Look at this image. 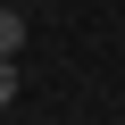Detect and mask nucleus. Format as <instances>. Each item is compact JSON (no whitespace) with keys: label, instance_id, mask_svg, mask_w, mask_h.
Masks as SVG:
<instances>
[{"label":"nucleus","instance_id":"2","mask_svg":"<svg viewBox=\"0 0 125 125\" xmlns=\"http://www.w3.org/2000/svg\"><path fill=\"white\" fill-rule=\"evenodd\" d=\"M17 100V58H0V108Z\"/></svg>","mask_w":125,"mask_h":125},{"label":"nucleus","instance_id":"1","mask_svg":"<svg viewBox=\"0 0 125 125\" xmlns=\"http://www.w3.org/2000/svg\"><path fill=\"white\" fill-rule=\"evenodd\" d=\"M17 50H25V17H17V9H0V58H17Z\"/></svg>","mask_w":125,"mask_h":125}]
</instances>
